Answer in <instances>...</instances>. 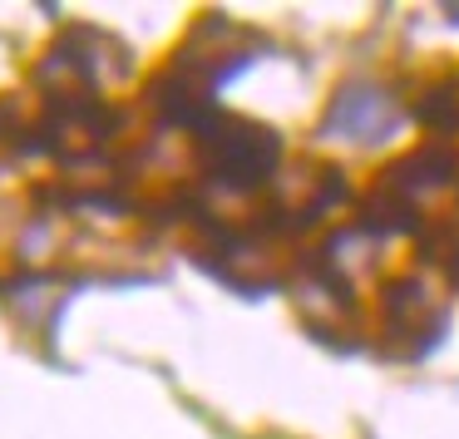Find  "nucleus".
Segmentation results:
<instances>
[{"mask_svg": "<svg viewBox=\"0 0 459 439\" xmlns=\"http://www.w3.org/2000/svg\"><path fill=\"white\" fill-rule=\"evenodd\" d=\"M212 159H218L222 173L252 183L262 173H272V159H277V139L257 124H222L218 139H212Z\"/></svg>", "mask_w": 459, "mask_h": 439, "instance_id": "nucleus-1", "label": "nucleus"}, {"mask_svg": "<svg viewBox=\"0 0 459 439\" xmlns=\"http://www.w3.org/2000/svg\"><path fill=\"white\" fill-rule=\"evenodd\" d=\"M331 133H351V139H380V133L395 129V104L385 99L380 90H341L336 104H331Z\"/></svg>", "mask_w": 459, "mask_h": 439, "instance_id": "nucleus-2", "label": "nucleus"}]
</instances>
